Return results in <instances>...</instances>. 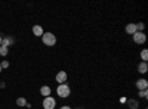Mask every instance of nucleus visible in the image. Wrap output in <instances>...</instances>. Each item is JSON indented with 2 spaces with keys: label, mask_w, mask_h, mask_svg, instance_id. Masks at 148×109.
Returning <instances> with one entry per match:
<instances>
[{
  "label": "nucleus",
  "mask_w": 148,
  "mask_h": 109,
  "mask_svg": "<svg viewBox=\"0 0 148 109\" xmlns=\"http://www.w3.org/2000/svg\"><path fill=\"white\" fill-rule=\"evenodd\" d=\"M14 43H15V39L10 37V35H8V37H2V46L8 47V49H9V47L14 44Z\"/></svg>",
  "instance_id": "obj_6"
},
{
  "label": "nucleus",
  "mask_w": 148,
  "mask_h": 109,
  "mask_svg": "<svg viewBox=\"0 0 148 109\" xmlns=\"http://www.w3.org/2000/svg\"><path fill=\"white\" fill-rule=\"evenodd\" d=\"M51 93H52V90H51V87H49V86H42L40 87V94L43 96V97L51 96Z\"/></svg>",
  "instance_id": "obj_8"
},
{
  "label": "nucleus",
  "mask_w": 148,
  "mask_h": 109,
  "mask_svg": "<svg viewBox=\"0 0 148 109\" xmlns=\"http://www.w3.org/2000/svg\"><path fill=\"white\" fill-rule=\"evenodd\" d=\"M59 109H71V108H70V106H67V105H64V106H61Z\"/></svg>",
  "instance_id": "obj_19"
},
{
  "label": "nucleus",
  "mask_w": 148,
  "mask_h": 109,
  "mask_svg": "<svg viewBox=\"0 0 148 109\" xmlns=\"http://www.w3.org/2000/svg\"><path fill=\"white\" fill-rule=\"evenodd\" d=\"M77 109H79V108H77Z\"/></svg>",
  "instance_id": "obj_22"
},
{
  "label": "nucleus",
  "mask_w": 148,
  "mask_h": 109,
  "mask_svg": "<svg viewBox=\"0 0 148 109\" xmlns=\"http://www.w3.org/2000/svg\"><path fill=\"white\" fill-rule=\"evenodd\" d=\"M139 97H141V99H147V97H148V91H147V90H141V91H139Z\"/></svg>",
  "instance_id": "obj_17"
},
{
  "label": "nucleus",
  "mask_w": 148,
  "mask_h": 109,
  "mask_svg": "<svg viewBox=\"0 0 148 109\" xmlns=\"http://www.w3.org/2000/svg\"><path fill=\"white\" fill-rule=\"evenodd\" d=\"M147 87H148V81L145 80V78H139L138 81H136V89L141 91V90H147Z\"/></svg>",
  "instance_id": "obj_7"
},
{
  "label": "nucleus",
  "mask_w": 148,
  "mask_h": 109,
  "mask_svg": "<svg viewBox=\"0 0 148 109\" xmlns=\"http://www.w3.org/2000/svg\"><path fill=\"white\" fill-rule=\"evenodd\" d=\"M148 71V64L147 62H139L138 64V72L139 74H147Z\"/></svg>",
  "instance_id": "obj_10"
},
{
  "label": "nucleus",
  "mask_w": 148,
  "mask_h": 109,
  "mask_svg": "<svg viewBox=\"0 0 148 109\" xmlns=\"http://www.w3.org/2000/svg\"><path fill=\"white\" fill-rule=\"evenodd\" d=\"M8 52H9L8 47H5V46H0V56H6V55H8Z\"/></svg>",
  "instance_id": "obj_15"
},
{
  "label": "nucleus",
  "mask_w": 148,
  "mask_h": 109,
  "mask_svg": "<svg viewBox=\"0 0 148 109\" xmlns=\"http://www.w3.org/2000/svg\"><path fill=\"white\" fill-rule=\"evenodd\" d=\"M135 25H136V31H141V32H144V28H145V24H144V22L135 24Z\"/></svg>",
  "instance_id": "obj_16"
},
{
  "label": "nucleus",
  "mask_w": 148,
  "mask_h": 109,
  "mask_svg": "<svg viewBox=\"0 0 148 109\" xmlns=\"http://www.w3.org/2000/svg\"><path fill=\"white\" fill-rule=\"evenodd\" d=\"M0 72H2V66H0Z\"/></svg>",
  "instance_id": "obj_21"
},
{
  "label": "nucleus",
  "mask_w": 148,
  "mask_h": 109,
  "mask_svg": "<svg viewBox=\"0 0 148 109\" xmlns=\"http://www.w3.org/2000/svg\"><path fill=\"white\" fill-rule=\"evenodd\" d=\"M56 93H58L59 97L65 99V97H68V96L71 94V89H70V86H68L67 83H64V84H58V87H56Z\"/></svg>",
  "instance_id": "obj_1"
},
{
  "label": "nucleus",
  "mask_w": 148,
  "mask_h": 109,
  "mask_svg": "<svg viewBox=\"0 0 148 109\" xmlns=\"http://www.w3.org/2000/svg\"><path fill=\"white\" fill-rule=\"evenodd\" d=\"M127 106H129V109H138L139 102L136 99H127Z\"/></svg>",
  "instance_id": "obj_11"
},
{
  "label": "nucleus",
  "mask_w": 148,
  "mask_h": 109,
  "mask_svg": "<svg viewBox=\"0 0 148 109\" xmlns=\"http://www.w3.org/2000/svg\"><path fill=\"white\" fill-rule=\"evenodd\" d=\"M125 30H126V32H127V34L133 35L135 32H136V25H135V24H127Z\"/></svg>",
  "instance_id": "obj_12"
},
{
  "label": "nucleus",
  "mask_w": 148,
  "mask_h": 109,
  "mask_svg": "<svg viewBox=\"0 0 148 109\" xmlns=\"http://www.w3.org/2000/svg\"><path fill=\"white\" fill-rule=\"evenodd\" d=\"M42 41H43V44H46V46H55L56 44V35L53 34V32H43V35H42Z\"/></svg>",
  "instance_id": "obj_2"
},
{
  "label": "nucleus",
  "mask_w": 148,
  "mask_h": 109,
  "mask_svg": "<svg viewBox=\"0 0 148 109\" xmlns=\"http://www.w3.org/2000/svg\"><path fill=\"white\" fill-rule=\"evenodd\" d=\"M55 106H56V100L52 97V96L43 97V108L45 109H55Z\"/></svg>",
  "instance_id": "obj_3"
},
{
  "label": "nucleus",
  "mask_w": 148,
  "mask_h": 109,
  "mask_svg": "<svg viewBox=\"0 0 148 109\" xmlns=\"http://www.w3.org/2000/svg\"><path fill=\"white\" fill-rule=\"evenodd\" d=\"M0 66H2V69L3 68H9V62H8V60H3V62L0 64Z\"/></svg>",
  "instance_id": "obj_18"
},
{
  "label": "nucleus",
  "mask_w": 148,
  "mask_h": 109,
  "mask_svg": "<svg viewBox=\"0 0 148 109\" xmlns=\"http://www.w3.org/2000/svg\"><path fill=\"white\" fill-rule=\"evenodd\" d=\"M0 46H2V35H0Z\"/></svg>",
  "instance_id": "obj_20"
},
{
  "label": "nucleus",
  "mask_w": 148,
  "mask_h": 109,
  "mask_svg": "<svg viewBox=\"0 0 148 109\" xmlns=\"http://www.w3.org/2000/svg\"><path fill=\"white\" fill-rule=\"evenodd\" d=\"M133 41L136 43V44H144L145 41H147V35H145V32H141V31H136L133 35Z\"/></svg>",
  "instance_id": "obj_4"
},
{
  "label": "nucleus",
  "mask_w": 148,
  "mask_h": 109,
  "mask_svg": "<svg viewBox=\"0 0 148 109\" xmlns=\"http://www.w3.org/2000/svg\"><path fill=\"white\" fill-rule=\"evenodd\" d=\"M141 59H142V62H147V60H148V50L147 49H144L141 52Z\"/></svg>",
  "instance_id": "obj_14"
},
{
  "label": "nucleus",
  "mask_w": 148,
  "mask_h": 109,
  "mask_svg": "<svg viewBox=\"0 0 148 109\" xmlns=\"http://www.w3.org/2000/svg\"><path fill=\"white\" fill-rule=\"evenodd\" d=\"M55 80H56L58 84H64V83H67V80H68L67 72H65V71H59L58 74L55 75Z\"/></svg>",
  "instance_id": "obj_5"
},
{
  "label": "nucleus",
  "mask_w": 148,
  "mask_h": 109,
  "mask_svg": "<svg viewBox=\"0 0 148 109\" xmlns=\"http://www.w3.org/2000/svg\"><path fill=\"white\" fill-rule=\"evenodd\" d=\"M16 105L18 106H25L27 105V99L25 97H18L16 99Z\"/></svg>",
  "instance_id": "obj_13"
},
{
  "label": "nucleus",
  "mask_w": 148,
  "mask_h": 109,
  "mask_svg": "<svg viewBox=\"0 0 148 109\" xmlns=\"http://www.w3.org/2000/svg\"><path fill=\"white\" fill-rule=\"evenodd\" d=\"M43 28H42V25H34L33 27V34L36 35V37H42L43 35Z\"/></svg>",
  "instance_id": "obj_9"
}]
</instances>
